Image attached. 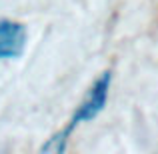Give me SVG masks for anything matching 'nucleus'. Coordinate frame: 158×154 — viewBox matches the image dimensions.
<instances>
[{"label":"nucleus","mask_w":158,"mask_h":154,"mask_svg":"<svg viewBox=\"0 0 158 154\" xmlns=\"http://www.w3.org/2000/svg\"><path fill=\"white\" fill-rule=\"evenodd\" d=\"M108 88H110V72H104L96 82L94 86L88 90L86 98L80 102V106L76 108V112L72 114L70 122L66 124V128L58 134H54L50 140L42 146V152H52V154H60L64 152L66 148V142H68V136L74 132V128L82 122H90L94 120L98 114L102 112L106 104V98H108Z\"/></svg>","instance_id":"1"},{"label":"nucleus","mask_w":158,"mask_h":154,"mask_svg":"<svg viewBox=\"0 0 158 154\" xmlns=\"http://www.w3.org/2000/svg\"><path fill=\"white\" fill-rule=\"evenodd\" d=\"M26 46V28L12 20H0V60L18 58Z\"/></svg>","instance_id":"2"}]
</instances>
